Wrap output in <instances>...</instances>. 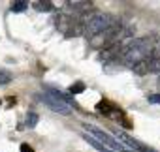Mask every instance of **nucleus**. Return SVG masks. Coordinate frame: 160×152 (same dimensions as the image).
I'll use <instances>...</instances> for the list:
<instances>
[{
	"label": "nucleus",
	"mask_w": 160,
	"mask_h": 152,
	"mask_svg": "<svg viewBox=\"0 0 160 152\" xmlns=\"http://www.w3.org/2000/svg\"><path fill=\"white\" fill-rule=\"evenodd\" d=\"M12 81V73L8 71V69H2L0 68V85H6V83H10Z\"/></svg>",
	"instance_id": "nucleus-13"
},
{
	"label": "nucleus",
	"mask_w": 160,
	"mask_h": 152,
	"mask_svg": "<svg viewBox=\"0 0 160 152\" xmlns=\"http://www.w3.org/2000/svg\"><path fill=\"white\" fill-rule=\"evenodd\" d=\"M158 56H160V55H158Z\"/></svg>",
	"instance_id": "nucleus-18"
},
{
	"label": "nucleus",
	"mask_w": 160,
	"mask_h": 152,
	"mask_svg": "<svg viewBox=\"0 0 160 152\" xmlns=\"http://www.w3.org/2000/svg\"><path fill=\"white\" fill-rule=\"evenodd\" d=\"M32 6H34V10H38V12H51L53 10V2H49V0H38V2H32Z\"/></svg>",
	"instance_id": "nucleus-9"
},
{
	"label": "nucleus",
	"mask_w": 160,
	"mask_h": 152,
	"mask_svg": "<svg viewBox=\"0 0 160 152\" xmlns=\"http://www.w3.org/2000/svg\"><path fill=\"white\" fill-rule=\"evenodd\" d=\"M117 137H119L122 143H126L130 148H134V150H141V152H156L154 148H149L147 145H143V143H139V141H136V139L128 137V135H126V133H122V131H117Z\"/></svg>",
	"instance_id": "nucleus-5"
},
{
	"label": "nucleus",
	"mask_w": 160,
	"mask_h": 152,
	"mask_svg": "<svg viewBox=\"0 0 160 152\" xmlns=\"http://www.w3.org/2000/svg\"><path fill=\"white\" fill-rule=\"evenodd\" d=\"M21 152H34V148L30 145H21Z\"/></svg>",
	"instance_id": "nucleus-17"
},
{
	"label": "nucleus",
	"mask_w": 160,
	"mask_h": 152,
	"mask_svg": "<svg viewBox=\"0 0 160 152\" xmlns=\"http://www.w3.org/2000/svg\"><path fill=\"white\" fill-rule=\"evenodd\" d=\"M149 71L160 73V56L158 55H152L151 56V60H149Z\"/></svg>",
	"instance_id": "nucleus-10"
},
{
	"label": "nucleus",
	"mask_w": 160,
	"mask_h": 152,
	"mask_svg": "<svg viewBox=\"0 0 160 152\" xmlns=\"http://www.w3.org/2000/svg\"><path fill=\"white\" fill-rule=\"evenodd\" d=\"M117 21L111 15H104V13H94L92 17H89V21L83 26V34L87 38H96L98 34L106 32L109 26H113Z\"/></svg>",
	"instance_id": "nucleus-2"
},
{
	"label": "nucleus",
	"mask_w": 160,
	"mask_h": 152,
	"mask_svg": "<svg viewBox=\"0 0 160 152\" xmlns=\"http://www.w3.org/2000/svg\"><path fill=\"white\" fill-rule=\"evenodd\" d=\"M96 109H98V113H102V115H106V116H108V115H111V111H113V109H119V107H115L113 103H109V102H106V100H104V102H100V103L96 105Z\"/></svg>",
	"instance_id": "nucleus-8"
},
{
	"label": "nucleus",
	"mask_w": 160,
	"mask_h": 152,
	"mask_svg": "<svg viewBox=\"0 0 160 152\" xmlns=\"http://www.w3.org/2000/svg\"><path fill=\"white\" fill-rule=\"evenodd\" d=\"M149 47H151V45H149V38H139V40L130 41L126 47H122L121 56H122V60H124L128 66H134V64H138L139 60L147 58L149 55L152 56V49H149Z\"/></svg>",
	"instance_id": "nucleus-1"
},
{
	"label": "nucleus",
	"mask_w": 160,
	"mask_h": 152,
	"mask_svg": "<svg viewBox=\"0 0 160 152\" xmlns=\"http://www.w3.org/2000/svg\"><path fill=\"white\" fill-rule=\"evenodd\" d=\"M47 92H49V96H53V98H57V100H60V102H64L66 105H70V103H73V98L72 96H68V94H64L62 90H57V88H53V87H43Z\"/></svg>",
	"instance_id": "nucleus-6"
},
{
	"label": "nucleus",
	"mask_w": 160,
	"mask_h": 152,
	"mask_svg": "<svg viewBox=\"0 0 160 152\" xmlns=\"http://www.w3.org/2000/svg\"><path fill=\"white\" fill-rule=\"evenodd\" d=\"M85 130L87 131H91L92 135H96L98 139H100V145H108L111 150H115V152H119V150H122V145H121V141H117V139H113L108 131H104V130H100V128H94V126H91V124H87L85 126Z\"/></svg>",
	"instance_id": "nucleus-3"
},
{
	"label": "nucleus",
	"mask_w": 160,
	"mask_h": 152,
	"mask_svg": "<svg viewBox=\"0 0 160 152\" xmlns=\"http://www.w3.org/2000/svg\"><path fill=\"white\" fill-rule=\"evenodd\" d=\"M147 100L151 103H160V94H151V96H147Z\"/></svg>",
	"instance_id": "nucleus-16"
},
{
	"label": "nucleus",
	"mask_w": 160,
	"mask_h": 152,
	"mask_svg": "<svg viewBox=\"0 0 160 152\" xmlns=\"http://www.w3.org/2000/svg\"><path fill=\"white\" fill-rule=\"evenodd\" d=\"M149 60H151V56H147V58L139 60L138 64H134V66H132V68H134V73H138V75H145V73L149 71Z\"/></svg>",
	"instance_id": "nucleus-7"
},
{
	"label": "nucleus",
	"mask_w": 160,
	"mask_h": 152,
	"mask_svg": "<svg viewBox=\"0 0 160 152\" xmlns=\"http://www.w3.org/2000/svg\"><path fill=\"white\" fill-rule=\"evenodd\" d=\"M38 120H40V116H38L36 113H28V115H27V126H28V128H34V126L38 124Z\"/></svg>",
	"instance_id": "nucleus-14"
},
{
	"label": "nucleus",
	"mask_w": 160,
	"mask_h": 152,
	"mask_svg": "<svg viewBox=\"0 0 160 152\" xmlns=\"http://www.w3.org/2000/svg\"><path fill=\"white\" fill-rule=\"evenodd\" d=\"M28 8V2H25V0H15V2L12 4V12L13 13H21Z\"/></svg>",
	"instance_id": "nucleus-11"
},
{
	"label": "nucleus",
	"mask_w": 160,
	"mask_h": 152,
	"mask_svg": "<svg viewBox=\"0 0 160 152\" xmlns=\"http://www.w3.org/2000/svg\"><path fill=\"white\" fill-rule=\"evenodd\" d=\"M85 139H87V143H89V145H92V146H94L96 150H100V152H115V150H111V148H108V146L100 145V143H98L96 139H92V137H85Z\"/></svg>",
	"instance_id": "nucleus-12"
},
{
	"label": "nucleus",
	"mask_w": 160,
	"mask_h": 152,
	"mask_svg": "<svg viewBox=\"0 0 160 152\" xmlns=\"http://www.w3.org/2000/svg\"><path fill=\"white\" fill-rule=\"evenodd\" d=\"M40 100H42L45 105H49L53 111L60 113V115H70V113H72V111H70V105H66L64 102H60V100H57V98H53V96H49V94H42Z\"/></svg>",
	"instance_id": "nucleus-4"
},
{
	"label": "nucleus",
	"mask_w": 160,
	"mask_h": 152,
	"mask_svg": "<svg viewBox=\"0 0 160 152\" xmlns=\"http://www.w3.org/2000/svg\"><path fill=\"white\" fill-rule=\"evenodd\" d=\"M85 90V83H73L70 87V94H79V92H83Z\"/></svg>",
	"instance_id": "nucleus-15"
}]
</instances>
